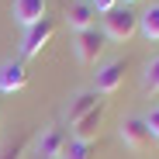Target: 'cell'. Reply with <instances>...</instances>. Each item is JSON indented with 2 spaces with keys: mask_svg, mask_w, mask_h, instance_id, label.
I'll use <instances>...</instances> for the list:
<instances>
[{
  "mask_svg": "<svg viewBox=\"0 0 159 159\" xmlns=\"http://www.w3.org/2000/svg\"><path fill=\"white\" fill-rule=\"evenodd\" d=\"M139 31V14L131 11L128 4H118L104 14V38H114V42H128L131 35Z\"/></svg>",
  "mask_w": 159,
  "mask_h": 159,
  "instance_id": "obj_1",
  "label": "cell"
},
{
  "mask_svg": "<svg viewBox=\"0 0 159 159\" xmlns=\"http://www.w3.org/2000/svg\"><path fill=\"white\" fill-rule=\"evenodd\" d=\"M52 35H56V21H52V17H42L38 24L24 28V38H21V56H24V59L38 56V52L52 42Z\"/></svg>",
  "mask_w": 159,
  "mask_h": 159,
  "instance_id": "obj_2",
  "label": "cell"
},
{
  "mask_svg": "<svg viewBox=\"0 0 159 159\" xmlns=\"http://www.w3.org/2000/svg\"><path fill=\"white\" fill-rule=\"evenodd\" d=\"M121 139H125V145L131 152H149L152 142H156L149 125H145V118H125L121 121Z\"/></svg>",
  "mask_w": 159,
  "mask_h": 159,
  "instance_id": "obj_3",
  "label": "cell"
},
{
  "mask_svg": "<svg viewBox=\"0 0 159 159\" xmlns=\"http://www.w3.org/2000/svg\"><path fill=\"white\" fill-rule=\"evenodd\" d=\"M104 31H97V28H87V31H76V38H73V45H76V59L80 62H97L100 59V52H104Z\"/></svg>",
  "mask_w": 159,
  "mask_h": 159,
  "instance_id": "obj_4",
  "label": "cell"
},
{
  "mask_svg": "<svg viewBox=\"0 0 159 159\" xmlns=\"http://www.w3.org/2000/svg\"><path fill=\"white\" fill-rule=\"evenodd\" d=\"M28 87V66H24L21 59H7L4 66H0V90L4 93H17Z\"/></svg>",
  "mask_w": 159,
  "mask_h": 159,
  "instance_id": "obj_5",
  "label": "cell"
},
{
  "mask_svg": "<svg viewBox=\"0 0 159 159\" xmlns=\"http://www.w3.org/2000/svg\"><path fill=\"white\" fill-rule=\"evenodd\" d=\"M125 80V62L114 59V62H104L97 73H93V83H97V93H114Z\"/></svg>",
  "mask_w": 159,
  "mask_h": 159,
  "instance_id": "obj_6",
  "label": "cell"
},
{
  "mask_svg": "<svg viewBox=\"0 0 159 159\" xmlns=\"http://www.w3.org/2000/svg\"><path fill=\"white\" fill-rule=\"evenodd\" d=\"M66 21H69V28L73 31H87V28H97V11L87 4V0H73V4H66Z\"/></svg>",
  "mask_w": 159,
  "mask_h": 159,
  "instance_id": "obj_7",
  "label": "cell"
},
{
  "mask_svg": "<svg viewBox=\"0 0 159 159\" xmlns=\"http://www.w3.org/2000/svg\"><path fill=\"white\" fill-rule=\"evenodd\" d=\"M104 111H107V100H104V104H97L90 114H83V118L73 125V131H76V139H80V142H93V139H97L100 121H104Z\"/></svg>",
  "mask_w": 159,
  "mask_h": 159,
  "instance_id": "obj_8",
  "label": "cell"
},
{
  "mask_svg": "<svg viewBox=\"0 0 159 159\" xmlns=\"http://www.w3.org/2000/svg\"><path fill=\"white\" fill-rule=\"evenodd\" d=\"M66 131L62 128H45L42 135H38V156L42 159H59L62 156V149H66Z\"/></svg>",
  "mask_w": 159,
  "mask_h": 159,
  "instance_id": "obj_9",
  "label": "cell"
},
{
  "mask_svg": "<svg viewBox=\"0 0 159 159\" xmlns=\"http://www.w3.org/2000/svg\"><path fill=\"white\" fill-rule=\"evenodd\" d=\"M97 104H104V97H100L97 90H87V93H76V97H73V104L66 107V121H69V125H76L80 118H83V114H90V111L97 107Z\"/></svg>",
  "mask_w": 159,
  "mask_h": 159,
  "instance_id": "obj_10",
  "label": "cell"
},
{
  "mask_svg": "<svg viewBox=\"0 0 159 159\" xmlns=\"http://www.w3.org/2000/svg\"><path fill=\"white\" fill-rule=\"evenodd\" d=\"M45 17V0H14V21L31 28Z\"/></svg>",
  "mask_w": 159,
  "mask_h": 159,
  "instance_id": "obj_11",
  "label": "cell"
},
{
  "mask_svg": "<svg viewBox=\"0 0 159 159\" xmlns=\"http://www.w3.org/2000/svg\"><path fill=\"white\" fill-rule=\"evenodd\" d=\"M139 31L149 42H159V4H152L145 14H139Z\"/></svg>",
  "mask_w": 159,
  "mask_h": 159,
  "instance_id": "obj_12",
  "label": "cell"
},
{
  "mask_svg": "<svg viewBox=\"0 0 159 159\" xmlns=\"http://www.w3.org/2000/svg\"><path fill=\"white\" fill-rule=\"evenodd\" d=\"M62 159H97V149H93V142H80V139H73V142H66Z\"/></svg>",
  "mask_w": 159,
  "mask_h": 159,
  "instance_id": "obj_13",
  "label": "cell"
},
{
  "mask_svg": "<svg viewBox=\"0 0 159 159\" xmlns=\"http://www.w3.org/2000/svg\"><path fill=\"white\" fill-rule=\"evenodd\" d=\"M24 149H28V131H21L14 142H7V145H4V152H0V159H21V156H24Z\"/></svg>",
  "mask_w": 159,
  "mask_h": 159,
  "instance_id": "obj_14",
  "label": "cell"
},
{
  "mask_svg": "<svg viewBox=\"0 0 159 159\" xmlns=\"http://www.w3.org/2000/svg\"><path fill=\"white\" fill-rule=\"evenodd\" d=\"M142 87H145L149 93H156V90H159V56L145 66V80H142Z\"/></svg>",
  "mask_w": 159,
  "mask_h": 159,
  "instance_id": "obj_15",
  "label": "cell"
},
{
  "mask_svg": "<svg viewBox=\"0 0 159 159\" xmlns=\"http://www.w3.org/2000/svg\"><path fill=\"white\" fill-rule=\"evenodd\" d=\"M87 4H90L97 14H107L111 7H118V0H87Z\"/></svg>",
  "mask_w": 159,
  "mask_h": 159,
  "instance_id": "obj_16",
  "label": "cell"
},
{
  "mask_svg": "<svg viewBox=\"0 0 159 159\" xmlns=\"http://www.w3.org/2000/svg\"><path fill=\"white\" fill-rule=\"evenodd\" d=\"M145 125H149V131H152V139H159V107L145 118Z\"/></svg>",
  "mask_w": 159,
  "mask_h": 159,
  "instance_id": "obj_17",
  "label": "cell"
},
{
  "mask_svg": "<svg viewBox=\"0 0 159 159\" xmlns=\"http://www.w3.org/2000/svg\"><path fill=\"white\" fill-rule=\"evenodd\" d=\"M118 4H128V7H131V4H135V0H118Z\"/></svg>",
  "mask_w": 159,
  "mask_h": 159,
  "instance_id": "obj_18",
  "label": "cell"
}]
</instances>
